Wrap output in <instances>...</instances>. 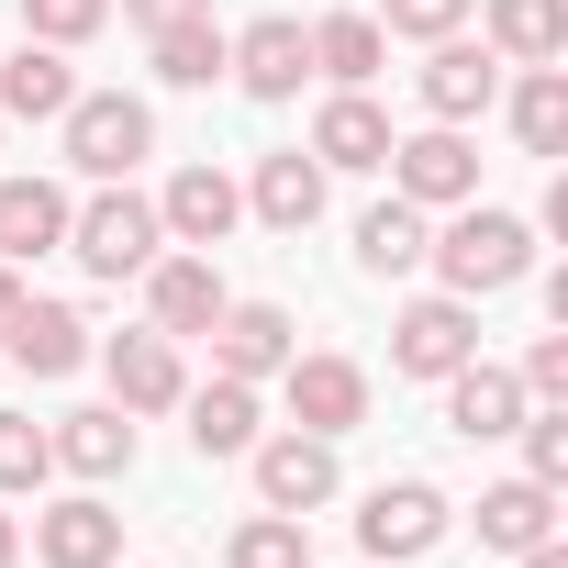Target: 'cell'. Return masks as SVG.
I'll list each match as a JSON object with an SVG mask.
<instances>
[{
  "label": "cell",
  "mask_w": 568,
  "mask_h": 568,
  "mask_svg": "<svg viewBox=\"0 0 568 568\" xmlns=\"http://www.w3.org/2000/svg\"><path fill=\"white\" fill-rule=\"evenodd\" d=\"M0 346H12L34 379H68V368H90V324H79L68 302H34V291H23V313H12V335H0Z\"/></svg>",
  "instance_id": "44dd1931"
},
{
  "label": "cell",
  "mask_w": 568,
  "mask_h": 568,
  "mask_svg": "<svg viewBox=\"0 0 568 568\" xmlns=\"http://www.w3.org/2000/svg\"><path fill=\"white\" fill-rule=\"evenodd\" d=\"M424 234H435V223H424V212L390 190V201L357 223V267H368V278H413V267H424Z\"/></svg>",
  "instance_id": "83f0119b"
},
{
  "label": "cell",
  "mask_w": 568,
  "mask_h": 568,
  "mask_svg": "<svg viewBox=\"0 0 568 568\" xmlns=\"http://www.w3.org/2000/svg\"><path fill=\"white\" fill-rule=\"evenodd\" d=\"M45 446H57V468H79V479H123V468H134V413H123V402H112V413H68Z\"/></svg>",
  "instance_id": "d4e9b609"
},
{
  "label": "cell",
  "mask_w": 568,
  "mask_h": 568,
  "mask_svg": "<svg viewBox=\"0 0 568 568\" xmlns=\"http://www.w3.org/2000/svg\"><path fill=\"white\" fill-rule=\"evenodd\" d=\"M145 45H156V79H168V90H212V79H223V45H234V34H223L212 12H190V23H156Z\"/></svg>",
  "instance_id": "4316f807"
},
{
  "label": "cell",
  "mask_w": 568,
  "mask_h": 568,
  "mask_svg": "<svg viewBox=\"0 0 568 568\" xmlns=\"http://www.w3.org/2000/svg\"><path fill=\"white\" fill-rule=\"evenodd\" d=\"M45 479H57V446H45V424L0 413V490H45Z\"/></svg>",
  "instance_id": "4dcf8cb0"
},
{
  "label": "cell",
  "mask_w": 568,
  "mask_h": 568,
  "mask_svg": "<svg viewBox=\"0 0 568 568\" xmlns=\"http://www.w3.org/2000/svg\"><path fill=\"white\" fill-rule=\"evenodd\" d=\"M291 357H302V335H291L278 302H223V313H212V368H223V379H278Z\"/></svg>",
  "instance_id": "30bf717a"
},
{
  "label": "cell",
  "mask_w": 568,
  "mask_h": 568,
  "mask_svg": "<svg viewBox=\"0 0 568 568\" xmlns=\"http://www.w3.org/2000/svg\"><path fill=\"white\" fill-rule=\"evenodd\" d=\"M57 123H68V168H79V179H134V168L156 156V112H145L134 90H79Z\"/></svg>",
  "instance_id": "3957f363"
},
{
  "label": "cell",
  "mask_w": 568,
  "mask_h": 568,
  "mask_svg": "<svg viewBox=\"0 0 568 568\" xmlns=\"http://www.w3.org/2000/svg\"><path fill=\"white\" fill-rule=\"evenodd\" d=\"M68 256H79L90 278H145V267L168 256V223H156V201H134L123 179H101V201L68 212Z\"/></svg>",
  "instance_id": "7a4b0ae2"
},
{
  "label": "cell",
  "mask_w": 568,
  "mask_h": 568,
  "mask_svg": "<svg viewBox=\"0 0 568 568\" xmlns=\"http://www.w3.org/2000/svg\"><path fill=\"white\" fill-rule=\"evenodd\" d=\"M302 45H313V79H335V90H368L390 57L379 12H324V23H302Z\"/></svg>",
  "instance_id": "7402d4cb"
},
{
  "label": "cell",
  "mask_w": 568,
  "mask_h": 568,
  "mask_svg": "<svg viewBox=\"0 0 568 568\" xmlns=\"http://www.w3.org/2000/svg\"><path fill=\"white\" fill-rule=\"evenodd\" d=\"M390 156V112L368 101V90H335L324 112H313V168L335 179V168H379Z\"/></svg>",
  "instance_id": "ac0fdd59"
},
{
  "label": "cell",
  "mask_w": 568,
  "mask_h": 568,
  "mask_svg": "<svg viewBox=\"0 0 568 568\" xmlns=\"http://www.w3.org/2000/svg\"><path fill=\"white\" fill-rule=\"evenodd\" d=\"M112 23V0H23V34L34 45H90Z\"/></svg>",
  "instance_id": "1f68e13d"
},
{
  "label": "cell",
  "mask_w": 568,
  "mask_h": 568,
  "mask_svg": "<svg viewBox=\"0 0 568 568\" xmlns=\"http://www.w3.org/2000/svg\"><path fill=\"white\" fill-rule=\"evenodd\" d=\"M390 190L413 201V212H457V201H479V145L457 134V123H424V134H390Z\"/></svg>",
  "instance_id": "277c9868"
},
{
  "label": "cell",
  "mask_w": 568,
  "mask_h": 568,
  "mask_svg": "<svg viewBox=\"0 0 568 568\" xmlns=\"http://www.w3.org/2000/svg\"><path fill=\"white\" fill-rule=\"evenodd\" d=\"M513 435H524V479H546V490H557V479H568V402H546V413H524Z\"/></svg>",
  "instance_id": "d6a6232c"
},
{
  "label": "cell",
  "mask_w": 568,
  "mask_h": 568,
  "mask_svg": "<svg viewBox=\"0 0 568 568\" xmlns=\"http://www.w3.org/2000/svg\"><path fill=\"white\" fill-rule=\"evenodd\" d=\"M479 357V302H457V291H435V302H413L402 324H390V368L402 379H446V368H468Z\"/></svg>",
  "instance_id": "52a82bcc"
},
{
  "label": "cell",
  "mask_w": 568,
  "mask_h": 568,
  "mask_svg": "<svg viewBox=\"0 0 568 568\" xmlns=\"http://www.w3.org/2000/svg\"><path fill=\"white\" fill-rule=\"evenodd\" d=\"M123 12H134V23L156 34V23H190V12H212V0H123Z\"/></svg>",
  "instance_id": "d590c367"
},
{
  "label": "cell",
  "mask_w": 568,
  "mask_h": 568,
  "mask_svg": "<svg viewBox=\"0 0 568 568\" xmlns=\"http://www.w3.org/2000/svg\"><path fill=\"white\" fill-rule=\"evenodd\" d=\"M234 212H245V190H234L223 168H179V179H168V201H156L168 245H223V234H234Z\"/></svg>",
  "instance_id": "d6986e66"
},
{
  "label": "cell",
  "mask_w": 568,
  "mask_h": 568,
  "mask_svg": "<svg viewBox=\"0 0 568 568\" xmlns=\"http://www.w3.org/2000/svg\"><path fill=\"white\" fill-rule=\"evenodd\" d=\"M490 57L557 68V57H568V0H490Z\"/></svg>",
  "instance_id": "484cf974"
},
{
  "label": "cell",
  "mask_w": 568,
  "mask_h": 568,
  "mask_svg": "<svg viewBox=\"0 0 568 568\" xmlns=\"http://www.w3.org/2000/svg\"><path fill=\"white\" fill-rule=\"evenodd\" d=\"M524 402H568V335H535V357H524Z\"/></svg>",
  "instance_id": "e575fe53"
},
{
  "label": "cell",
  "mask_w": 568,
  "mask_h": 568,
  "mask_svg": "<svg viewBox=\"0 0 568 568\" xmlns=\"http://www.w3.org/2000/svg\"><path fill=\"white\" fill-rule=\"evenodd\" d=\"M524 568H568V546H557V535H546V546H524Z\"/></svg>",
  "instance_id": "74e56055"
},
{
  "label": "cell",
  "mask_w": 568,
  "mask_h": 568,
  "mask_svg": "<svg viewBox=\"0 0 568 568\" xmlns=\"http://www.w3.org/2000/svg\"><path fill=\"white\" fill-rule=\"evenodd\" d=\"M413 90H424V112H435V123H468V112H490V101H501V57H490V45H468V34H435V57H424V79H413Z\"/></svg>",
  "instance_id": "7c38bea8"
},
{
  "label": "cell",
  "mask_w": 568,
  "mask_h": 568,
  "mask_svg": "<svg viewBox=\"0 0 568 568\" xmlns=\"http://www.w3.org/2000/svg\"><path fill=\"white\" fill-rule=\"evenodd\" d=\"M223 79H234L245 101H291V90L313 79V45H302V23H291V12H267V23H245V34L223 45Z\"/></svg>",
  "instance_id": "9c48e42d"
},
{
  "label": "cell",
  "mask_w": 568,
  "mask_h": 568,
  "mask_svg": "<svg viewBox=\"0 0 568 568\" xmlns=\"http://www.w3.org/2000/svg\"><path fill=\"white\" fill-rule=\"evenodd\" d=\"M234 568H313L302 513H256V524H234Z\"/></svg>",
  "instance_id": "f546056e"
},
{
  "label": "cell",
  "mask_w": 568,
  "mask_h": 568,
  "mask_svg": "<svg viewBox=\"0 0 568 568\" xmlns=\"http://www.w3.org/2000/svg\"><path fill=\"white\" fill-rule=\"evenodd\" d=\"M190 402V446L201 457H245L256 446V379H223L212 368V390H179Z\"/></svg>",
  "instance_id": "cb8c5ba5"
},
{
  "label": "cell",
  "mask_w": 568,
  "mask_h": 568,
  "mask_svg": "<svg viewBox=\"0 0 568 568\" xmlns=\"http://www.w3.org/2000/svg\"><path fill=\"white\" fill-rule=\"evenodd\" d=\"M101 368H112V402L123 413H179V390H190V368H179V335H112L101 346Z\"/></svg>",
  "instance_id": "4fadbf2b"
},
{
  "label": "cell",
  "mask_w": 568,
  "mask_h": 568,
  "mask_svg": "<svg viewBox=\"0 0 568 568\" xmlns=\"http://www.w3.org/2000/svg\"><path fill=\"white\" fill-rule=\"evenodd\" d=\"M245 212H256L267 234H302V223L324 212V168H313V145H278V156H256V179H245Z\"/></svg>",
  "instance_id": "2e32d148"
},
{
  "label": "cell",
  "mask_w": 568,
  "mask_h": 568,
  "mask_svg": "<svg viewBox=\"0 0 568 568\" xmlns=\"http://www.w3.org/2000/svg\"><path fill=\"white\" fill-rule=\"evenodd\" d=\"M68 245V190L57 179H0V267Z\"/></svg>",
  "instance_id": "ffe728a7"
},
{
  "label": "cell",
  "mask_w": 568,
  "mask_h": 568,
  "mask_svg": "<svg viewBox=\"0 0 568 568\" xmlns=\"http://www.w3.org/2000/svg\"><path fill=\"white\" fill-rule=\"evenodd\" d=\"M424 267L446 278L457 302H490V291H513V278L535 267V223L524 212H490V201H457V223L424 234Z\"/></svg>",
  "instance_id": "6da1fadb"
},
{
  "label": "cell",
  "mask_w": 568,
  "mask_h": 568,
  "mask_svg": "<svg viewBox=\"0 0 568 568\" xmlns=\"http://www.w3.org/2000/svg\"><path fill=\"white\" fill-rule=\"evenodd\" d=\"M479 12V0H379V34H413V45H435V34H457Z\"/></svg>",
  "instance_id": "836d02e7"
},
{
  "label": "cell",
  "mask_w": 568,
  "mask_h": 568,
  "mask_svg": "<svg viewBox=\"0 0 568 568\" xmlns=\"http://www.w3.org/2000/svg\"><path fill=\"white\" fill-rule=\"evenodd\" d=\"M446 424H457L468 446H501V435L524 424V379H513V368H490V357L446 368Z\"/></svg>",
  "instance_id": "9a60e30c"
},
{
  "label": "cell",
  "mask_w": 568,
  "mask_h": 568,
  "mask_svg": "<svg viewBox=\"0 0 568 568\" xmlns=\"http://www.w3.org/2000/svg\"><path fill=\"white\" fill-rule=\"evenodd\" d=\"M468 524H479V546H490V557H524V546H546V535H557V490H546V479H501V490H479V513H468Z\"/></svg>",
  "instance_id": "603a6c76"
},
{
  "label": "cell",
  "mask_w": 568,
  "mask_h": 568,
  "mask_svg": "<svg viewBox=\"0 0 568 568\" xmlns=\"http://www.w3.org/2000/svg\"><path fill=\"white\" fill-rule=\"evenodd\" d=\"M68 101H79L68 45H34V34H23V57H0V123H57Z\"/></svg>",
  "instance_id": "e0dca14e"
},
{
  "label": "cell",
  "mask_w": 568,
  "mask_h": 568,
  "mask_svg": "<svg viewBox=\"0 0 568 568\" xmlns=\"http://www.w3.org/2000/svg\"><path fill=\"white\" fill-rule=\"evenodd\" d=\"M34 557H45V568H112V557H123V513H112L101 490H68V501L34 513Z\"/></svg>",
  "instance_id": "8fae6325"
},
{
  "label": "cell",
  "mask_w": 568,
  "mask_h": 568,
  "mask_svg": "<svg viewBox=\"0 0 568 568\" xmlns=\"http://www.w3.org/2000/svg\"><path fill=\"white\" fill-rule=\"evenodd\" d=\"M278 402H291L302 435H357L368 424V368L357 357H291L278 368Z\"/></svg>",
  "instance_id": "ba28073f"
},
{
  "label": "cell",
  "mask_w": 568,
  "mask_h": 568,
  "mask_svg": "<svg viewBox=\"0 0 568 568\" xmlns=\"http://www.w3.org/2000/svg\"><path fill=\"white\" fill-rule=\"evenodd\" d=\"M12 313H23V267H0V335H12Z\"/></svg>",
  "instance_id": "8d00e7d4"
},
{
  "label": "cell",
  "mask_w": 568,
  "mask_h": 568,
  "mask_svg": "<svg viewBox=\"0 0 568 568\" xmlns=\"http://www.w3.org/2000/svg\"><path fill=\"white\" fill-rule=\"evenodd\" d=\"M513 134H524V156H568V68H524Z\"/></svg>",
  "instance_id": "f1b7e54d"
},
{
  "label": "cell",
  "mask_w": 568,
  "mask_h": 568,
  "mask_svg": "<svg viewBox=\"0 0 568 568\" xmlns=\"http://www.w3.org/2000/svg\"><path fill=\"white\" fill-rule=\"evenodd\" d=\"M245 457H256V501H267V513H302V524H313V513L335 501V435H302V424H291V435H256Z\"/></svg>",
  "instance_id": "8992f818"
},
{
  "label": "cell",
  "mask_w": 568,
  "mask_h": 568,
  "mask_svg": "<svg viewBox=\"0 0 568 568\" xmlns=\"http://www.w3.org/2000/svg\"><path fill=\"white\" fill-rule=\"evenodd\" d=\"M446 524H457V513H446V490H435V479H379V490H368V513H357V546L413 568V557H435V546H446Z\"/></svg>",
  "instance_id": "5b68a950"
},
{
  "label": "cell",
  "mask_w": 568,
  "mask_h": 568,
  "mask_svg": "<svg viewBox=\"0 0 568 568\" xmlns=\"http://www.w3.org/2000/svg\"><path fill=\"white\" fill-rule=\"evenodd\" d=\"M145 313H156V335H212V313H223V267H212L201 245L156 256V267H145Z\"/></svg>",
  "instance_id": "5bb4252c"
},
{
  "label": "cell",
  "mask_w": 568,
  "mask_h": 568,
  "mask_svg": "<svg viewBox=\"0 0 568 568\" xmlns=\"http://www.w3.org/2000/svg\"><path fill=\"white\" fill-rule=\"evenodd\" d=\"M12 546H23V524H12V513H0V568H12Z\"/></svg>",
  "instance_id": "f35d334b"
}]
</instances>
